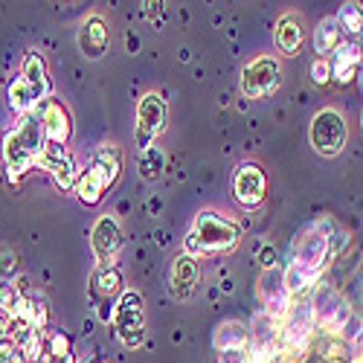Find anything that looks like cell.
<instances>
[{"instance_id":"11","label":"cell","mask_w":363,"mask_h":363,"mask_svg":"<svg viewBox=\"0 0 363 363\" xmlns=\"http://www.w3.org/2000/svg\"><path fill=\"white\" fill-rule=\"evenodd\" d=\"M166 128V102L160 94H145L137 105V145L151 148L155 137Z\"/></svg>"},{"instance_id":"6","label":"cell","mask_w":363,"mask_h":363,"mask_svg":"<svg viewBox=\"0 0 363 363\" xmlns=\"http://www.w3.org/2000/svg\"><path fill=\"white\" fill-rule=\"evenodd\" d=\"M113 331L123 346L137 349L145 340V311H143V296L137 291H123L113 306Z\"/></svg>"},{"instance_id":"2","label":"cell","mask_w":363,"mask_h":363,"mask_svg":"<svg viewBox=\"0 0 363 363\" xmlns=\"http://www.w3.org/2000/svg\"><path fill=\"white\" fill-rule=\"evenodd\" d=\"M50 79H47V65L44 58L29 50L23 55V65H21V76L9 84V108L15 113H33L41 102L50 99Z\"/></svg>"},{"instance_id":"8","label":"cell","mask_w":363,"mask_h":363,"mask_svg":"<svg viewBox=\"0 0 363 363\" xmlns=\"http://www.w3.org/2000/svg\"><path fill=\"white\" fill-rule=\"evenodd\" d=\"M346 134H349L346 131V119L335 108H323L311 119V134H308L311 145H314V151H320V155H325V157L340 155L343 145H346Z\"/></svg>"},{"instance_id":"23","label":"cell","mask_w":363,"mask_h":363,"mask_svg":"<svg viewBox=\"0 0 363 363\" xmlns=\"http://www.w3.org/2000/svg\"><path fill=\"white\" fill-rule=\"evenodd\" d=\"M277 47L285 52V55H294L299 47H302V26H299V18L294 15H282L279 23H277Z\"/></svg>"},{"instance_id":"19","label":"cell","mask_w":363,"mask_h":363,"mask_svg":"<svg viewBox=\"0 0 363 363\" xmlns=\"http://www.w3.org/2000/svg\"><path fill=\"white\" fill-rule=\"evenodd\" d=\"M250 343V328L241 320H224L213 331V346L216 352H230V349H245Z\"/></svg>"},{"instance_id":"32","label":"cell","mask_w":363,"mask_h":363,"mask_svg":"<svg viewBox=\"0 0 363 363\" xmlns=\"http://www.w3.org/2000/svg\"><path fill=\"white\" fill-rule=\"evenodd\" d=\"M360 128H363V111H360Z\"/></svg>"},{"instance_id":"33","label":"cell","mask_w":363,"mask_h":363,"mask_svg":"<svg viewBox=\"0 0 363 363\" xmlns=\"http://www.w3.org/2000/svg\"><path fill=\"white\" fill-rule=\"evenodd\" d=\"M360 35H363V33H360Z\"/></svg>"},{"instance_id":"21","label":"cell","mask_w":363,"mask_h":363,"mask_svg":"<svg viewBox=\"0 0 363 363\" xmlns=\"http://www.w3.org/2000/svg\"><path fill=\"white\" fill-rule=\"evenodd\" d=\"M90 169H94L105 180V186L111 189L113 180L119 177V169H123V155H119V148L116 145H102L94 155V160H90Z\"/></svg>"},{"instance_id":"10","label":"cell","mask_w":363,"mask_h":363,"mask_svg":"<svg viewBox=\"0 0 363 363\" xmlns=\"http://www.w3.org/2000/svg\"><path fill=\"white\" fill-rule=\"evenodd\" d=\"M256 294H259V302H262V311L277 317V320H285V314L291 311V291L285 285V274L277 267L270 270H262V277L256 282Z\"/></svg>"},{"instance_id":"13","label":"cell","mask_w":363,"mask_h":363,"mask_svg":"<svg viewBox=\"0 0 363 363\" xmlns=\"http://www.w3.org/2000/svg\"><path fill=\"white\" fill-rule=\"evenodd\" d=\"M38 119H41V128H44V137L50 145H67L70 134H73V123H70V113L67 108L58 102V99H47L35 108Z\"/></svg>"},{"instance_id":"5","label":"cell","mask_w":363,"mask_h":363,"mask_svg":"<svg viewBox=\"0 0 363 363\" xmlns=\"http://www.w3.org/2000/svg\"><path fill=\"white\" fill-rule=\"evenodd\" d=\"M311 308H314V323L320 331H325L328 337H340L346 335V328L352 325L354 314H352V306L349 299L335 291L331 285H320L314 299H311Z\"/></svg>"},{"instance_id":"3","label":"cell","mask_w":363,"mask_h":363,"mask_svg":"<svg viewBox=\"0 0 363 363\" xmlns=\"http://www.w3.org/2000/svg\"><path fill=\"white\" fill-rule=\"evenodd\" d=\"M331 218H323V221H314L302 230L294 241V264H299L302 270H308V274L317 279L323 270L328 267L331 262Z\"/></svg>"},{"instance_id":"26","label":"cell","mask_w":363,"mask_h":363,"mask_svg":"<svg viewBox=\"0 0 363 363\" xmlns=\"http://www.w3.org/2000/svg\"><path fill=\"white\" fill-rule=\"evenodd\" d=\"M343 33H363V6L360 4H343L337 15Z\"/></svg>"},{"instance_id":"1","label":"cell","mask_w":363,"mask_h":363,"mask_svg":"<svg viewBox=\"0 0 363 363\" xmlns=\"http://www.w3.org/2000/svg\"><path fill=\"white\" fill-rule=\"evenodd\" d=\"M44 148H47V137H44L38 113L35 111L23 113L15 123V128L6 131L4 145H0V157H4V166H6L9 177L18 180L29 169H35L41 155H44Z\"/></svg>"},{"instance_id":"25","label":"cell","mask_w":363,"mask_h":363,"mask_svg":"<svg viewBox=\"0 0 363 363\" xmlns=\"http://www.w3.org/2000/svg\"><path fill=\"white\" fill-rule=\"evenodd\" d=\"M119 291H123V274L116 267H99V274L94 277V296L111 299Z\"/></svg>"},{"instance_id":"20","label":"cell","mask_w":363,"mask_h":363,"mask_svg":"<svg viewBox=\"0 0 363 363\" xmlns=\"http://www.w3.org/2000/svg\"><path fill=\"white\" fill-rule=\"evenodd\" d=\"M340 44H343V26L337 15H325L314 29V50L320 52V58H325L328 52H337Z\"/></svg>"},{"instance_id":"18","label":"cell","mask_w":363,"mask_h":363,"mask_svg":"<svg viewBox=\"0 0 363 363\" xmlns=\"http://www.w3.org/2000/svg\"><path fill=\"white\" fill-rule=\"evenodd\" d=\"M79 50L87 58H102L108 50V23L99 15H90L79 29Z\"/></svg>"},{"instance_id":"16","label":"cell","mask_w":363,"mask_h":363,"mask_svg":"<svg viewBox=\"0 0 363 363\" xmlns=\"http://www.w3.org/2000/svg\"><path fill=\"white\" fill-rule=\"evenodd\" d=\"M169 285H172V294L177 299H189L198 288V259L195 256H177L172 262V274H169Z\"/></svg>"},{"instance_id":"14","label":"cell","mask_w":363,"mask_h":363,"mask_svg":"<svg viewBox=\"0 0 363 363\" xmlns=\"http://www.w3.org/2000/svg\"><path fill=\"white\" fill-rule=\"evenodd\" d=\"M233 192H235V201L241 206H259L264 201V192H267V180H264V172L253 163H241L233 174Z\"/></svg>"},{"instance_id":"28","label":"cell","mask_w":363,"mask_h":363,"mask_svg":"<svg viewBox=\"0 0 363 363\" xmlns=\"http://www.w3.org/2000/svg\"><path fill=\"white\" fill-rule=\"evenodd\" d=\"M311 79H314V84H325V82H331V62L328 58H314V65H311Z\"/></svg>"},{"instance_id":"9","label":"cell","mask_w":363,"mask_h":363,"mask_svg":"<svg viewBox=\"0 0 363 363\" xmlns=\"http://www.w3.org/2000/svg\"><path fill=\"white\" fill-rule=\"evenodd\" d=\"M279 82H282V73H279L277 58L259 55L241 73V94L247 99H264L279 87Z\"/></svg>"},{"instance_id":"4","label":"cell","mask_w":363,"mask_h":363,"mask_svg":"<svg viewBox=\"0 0 363 363\" xmlns=\"http://www.w3.org/2000/svg\"><path fill=\"white\" fill-rule=\"evenodd\" d=\"M314 331H317V323H314L311 302H296V306H291V311L282 320V331H279V357L299 360L308 352Z\"/></svg>"},{"instance_id":"17","label":"cell","mask_w":363,"mask_h":363,"mask_svg":"<svg viewBox=\"0 0 363 363\" xmlns=\"http://www.w3.org/2000/svg\"><path fill=\"white\" fill-rule=\"evenodd\" d=\"M360 62H363V47L354 41H343L335 58H331V79L340 84H349L360 73Z\"/></svg>"},{"instance_id":"31","label":"cell","mask_w":363,"mask_h":363,"mask_svg":"<svg viewBox=\"0 0 363 363\" xmlns=\"http://www.w3.org/2000/svg\"><path fill=\"white\" fill-rule=\"evenodd\" d=\"M357 79H360V90H363V70H360V73H357Z\"/></svg>"},{"instance_id":"15","label":"cell","mask_w":363,"mask_h":363,"mask_svg":"<svg viewBox=\"0 0 363 363\" xmlns=\"http://www.w3.org/2000/svg\"><path fill=\"white\" fill-rule=\"evenodd\" d=\"M38 166H41L44 172H50V177L55 180L62 192L76 189L79 172H76V163H73V157L67 155V148H65V145H50V143H47V148H44V155H41Z\"/></svg>"},{"instance_id":"27","label":"cell","mask_w":363,"mask_h":363,"mask_svg":"<svg viewBox=\"0 0 363 363\" xmlns=\"http://www.w3.org/2000/svg\"><path fill=\"white\" fill-rule=\"evenodd\" d=\"M0 363H26V357H23V352L15 346V340H4L0 343Z\"/></svg>"},{"instance_id":"24","label":"cell","mask_w":363,"mask_h":363,"mask_svg":"<svg viewBox=\"0 0 363 363\" xmlns=\"http://www.w3.org/2000/svg\"><path fill=\"white\" fill-rule=\"evenodd\" d=\"M137 169H140V177L143 180H157L166 169V155L160 145H151V148H143L140 157H137Z\"/></svg>"},{"instance_id":"29","label":"cell","mask_w":363,"mask_h":363,"mask_svg":"<svg viewBox=\"0 0 363 363\" xmlns=\"http://www.w3.org/2000/svg\"><path fill=\"white\" fill-rule=\"evenodd\" d=\"M218 363H250V352L245 349H230V352H218Z\"/></svg>"},{"instance_id":"22","label":"cell","mask_w":363,"mask_h":363,"mask_svg":"<svg viewBox=\"0 0 363 363\" xmlns=\"http://www.w3.org/2000/svg\"><path fill=\"white\" fill-rule=\"evenodd\" d=\"M105 192H108L105 180L87 166L84 174H79V180H76V195H79V201H82L84 206H96Z\"/></svg>"},{"instance_id":"12","label":"cell","mask_w":363,"mask_h":363,"mask_svg":"<svg viewBox=\"0 0 363 363\" xmlns=\"http://www.w3.org/2000/svg\"><path fill=\"white\" fill-rule=\"evenodd\" d=\"M90 247H94V256L102 267H113L119 250H123V230L113 216L96 218L94 230H90Z\"/></svg>"},{"instance_id":"30","label":"cell","mask_w":363,"mask_h":363,"mask_svg":"<svg viewBox=\"0 0 363 363\" xmlns=\"http://www.w3.org/2000/svg\"><path fill=\"white\" fill-rule=\"evenodd\" d=\"M259 262L264 264V270L277 267V250H274V247H262V253H259Z\"/></svg>"},{"instance_id":"7","label":"cell","mask_w":363,"mask_h":363,"mask_svg":"<svg viewBox=\"0 0 363 363\" xmlns=\"http://www.w3.org/2000/svg\"><path fill=\"white\" fill-rule=\"evenodd\" d=\"M192 233L198 238V247H201V256L203 253H221V250H230L238 245L241 238V227L233 224L230 218H221L218 213H201L192 224Z\"/></svg>"}]
</instances>
